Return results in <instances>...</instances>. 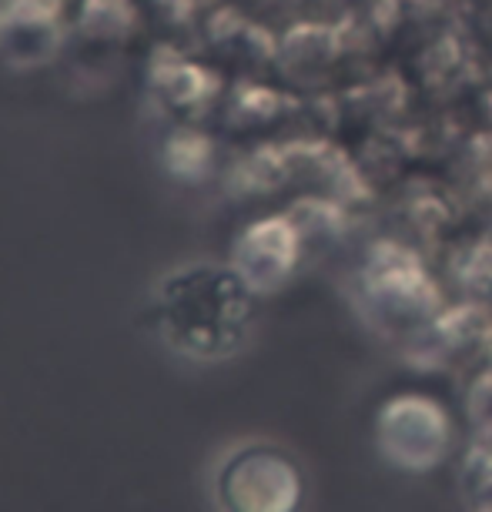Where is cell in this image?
<instances>
[{"label": "cell", "mask_w": 492, "mask_h": 512, "mask_svg": "<svg viewBox=\"0 0 492 512\" xmlns=\"http://www.w3.org/2000/svg\"><path fill=\"white\" fill-rule=\"evenodd\" d=\"M164 332L198 359H221L238 349L252 325V295L231 272L191 268L164 288Z\"/></svg>", "instance_id": "obj_1"}]
</instances>
